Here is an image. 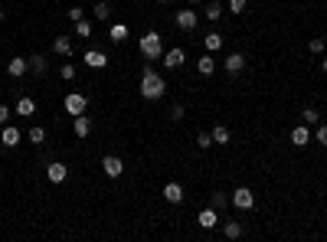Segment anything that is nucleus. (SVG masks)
Here are the masks:
<instances>
[{"label": "nucleus", "instance_id": "nucleus-18", "mask_svg": "<svg viewBox=\"0 0 327 242\" xmlns=\"http://www.w3.org/2000/svg\"><path fill=\"white\" fill-rule=\"evenodd\" d=\"M30 62V69H33V76H46V69H49V62H46V56L43 52H36V56H30L26 59Z\"/></svg>", "mask_w": 327, "mask_h": 242}, {"label": "nucleus", "instance_id": "nucleus-25", "mask_svg": "<svg viewBox=\"0 0 327 242\" xmlns=\"http://www.w3.org/2000/svg\"><path fill=\"white\" fill-rule=\"evenodd\" d=\"M203 46H206V52H219L223 49V36L213 30V33H206V40H203Z\"/></svg>", "mask_w": 327, "mask_h": 242}, {"label": "nucleus", "instance_id": "nucleus-23", "mask_svg": "<svg viewBox=\"0 0 327 242\" xmlns=\"http://www.w3.org/2000/svg\"><path fill=\"white\" fill-rule=\"evenodd\" d=\"M197 69H200L203 76H213V69H216V59H213V52L200 56V59H197Z\"/></svg>", "mask_w": 327, "mask_h": 242}, {"label": "nucleus", "instance_id": "nucleus-39", "mask_svg": "<svg viewBox=\"0 0 327 242\" xmlns=\"http://www.w3.org/2000/svg\"><path fill=\"white\" fill-rule=\"evenodd\" d=\"M321 69H324V72H327V56H324V59H321Z\"/></svg>", "mask_w": 327, "mask_h": 242}, {"label": "nucleus", "instance_id": "nucleus-32", "mask_svg": "<svg viewBox=\"0 0 327 242\" xmlns=\"http://www.w3.org/2000/svg\"><path fill=\"white\" fill-rule=\"evenodd\" d=\"M209 144H213V134H209V131H200V134H197V147L206 151Z\"/></svg>", "mask_w": 327, "mask_h": 242}, {"label": "nucleus", "instance_id": "nucleus-43", "mask_svg": "<svg viewBox=\"0 0 327 242\" xmlns=\"http://www.w3.org/2000/svg\"><path fill=\"white\" fill-rule=\"evenodd\" d=\"M324 43H327V40H324Z\"/></svg>", "mask_w": 327, "mask_h": 242}, {"label": "nucleus", "instance_id": "nucleus-26", "mask_svg": "<svg viewBox=\"0 0 327 242\" xmlns=\"http://www.w3.org/2000/svg\"><path fill=\"white\" fill-rule=\"evenodd\" d=\"M301 121H304V124H321V111H317L314 105H307V108L301 111Z\"/></svg>", "mask_w": 327, "mask_h": 242}, {"label": "nucleus", "instance_id": "nucleus-38", "mask_svg": "<svg viewBox=\"0 0 327 242\" xmlns=\"http://www.w3.org/2000/svg\"><path fill=\"white\" fill-rule=\"evenodd\" d=\"M183 118V105H170V121H180Z\"/></svg>", "mask_w": 327, "mask_h": 242}, {"label": "nucleus", "instance_id": "nucleus-4", "mask_svg": "<svg viewBox=\"0 0 327 242\" xmlns=\"http://www.w3.org/2000/svg\"><path fill=\"white\" fill-rule=\"evenodd\" d=\"M229 203H233L236 210H252V206H255V193L249 190V187H236L233 196H229Z\"/></svg>", "mask_w": 327, "mask_h": 242}, {"label": "nucleus", "instance_id": "nucleus-37", "mask_svg": "<svg viewBox=\"0 0 327 242\" xmlns=\"http://www.w3.org/2000/svg\"><path fill=\"white\" fill-rule=\"evenodd\" d=\"M10 115H13L10 105H0V124H10Z\"/></svg>", "mask_w": 327, "mask_h": 242}, {"label": "nucleus", "instance_id": "nucleus-17", "mask_svg": "<svg viewBox=\"0 0 327 242\" xmlns=\"http://www.w3.org/2000/svg\"><path fill=\"white\" fill-rule=\"evenodd\" d=\"M216 213H219V210H213V206H206V210H203L200 216H197V219H200V226H203V229H213L216 222H219V216H216Z\"/></svg>", "mask_w": 327, "mask_h": 242}, {"label": "nucleus", "instance_id": "nucleus-9", "mask_svg": "<svg viewBox=\"0 0 327 242\" xmlns=\"http://www.w3.org/2000/svg\"><path fill=\"white\" fill-rule=\"evenodd\" d=\"M72 131H75V138H88V134H92V118H88L85 111H82V115H75Z\"/></svg>", "mask_w": 327, "mask_h": 242}, {"label": "nucleus", "instance_id": "nucleus-34", "mask_svg": "<svg viewBox=\"0 0 327 242\" xmlns=\"http://www.w3.org/2000/svg\"><path fill=\"white\" fill-rule=\"evenodd\" d=\"M314 141L321 147H327V124H317V131H314Z\"/></svg>", "mask_w": 327, "mask_h": 242}, {"label": "nucleus", "instance_id": "nucleus-14", "mask_svg": "<svg viewBox=\"0 0 327 242\" xmlns=\"http://www.w3.org/2000/svg\"><path fill=\"white\" fill-rule=\"evenodd\" d=\"M52 52H56V56H72V40H69V36H56V40H52Z\"/></svg>", "mask_w": 327, "mask_h": 242}, {"label": "nucleus", "instance_id": "nucleus-22", "mask_svg": "<svg viewBox=\"0 0 327 242\" xmlns=\"http://www.w3.org/2000/svg\"><path fill=\"white\" fill-rule=\"evenodd\" d=\"M203 16H206V20H219V16H223V4H219V0H209L206 7H203Z\"/></svg>", "mask_w": 327, "mask_h": 242}, {"label": "nucleus", "instance_id": "nucleus-1", "mask_svg": "<svg viewBox=\"0 0 327 242\" xmlns=\"http://www.w3.org/2000/svg\"><path fill=\"white\" fill-rule=\"evenodd\" d=\"M167 92V82H164V76H157L151 66L144 69V76H141V95L147 98V102H157V98H164Z\"/></svg>", "mask_w": 327, "mask_h": 242}, {"label": "nucleus", "instance_id": "nucleus-41", "mask_svg": "<svg viewBox=\"0 0 327 242\" xmlns=\"http://www.w3.org/2000/svg\"><path fill=\"white\" fill-rule=\"evenodd\" d=\"M157 4H170V0H157Z\"/></svg>", "mask_w": 327, "mask_h": 242}, {"label": "nucleus", "instance_id": "nucleus-7", "mask_svg": "<svg viewBox=\"0 0 327 242\" xmlns=\"http://www.w3.org/2000/svg\"><path fill=\"white\" fill-rule=\"evenodd\" d=\"M102 170H105L108 177H121V174H125V160L114 157V154H108V157H102Z\"/></svg>", "mask_w": 327, "mask_h": 242}, {"label": "nucleus", "instance_id": "nucleus-29", "mask_svg": "<svg viewBox=\"0 0 327 242\" xmlns=\"http://www.w3.org/2000/svg\"><path fill=\"white\" fill-rule=\"evenodd\" d=\"M92 30H95V26L88 23V20H79V23H75V36H82V40L92 36Z\"/></svg>", "mask_w": 327, "mask_h": 242}, {"label": "nucleus", "instance_id": "nucleus-3", "mask_svg": "<svg viewBox=\"0 0 327 242\" xmlns=\"http://www.w3.org/2000/svg\"><path fill=\"white\" fill-rule=\"evenodd\" d=\"M174 23H177V30L180 33H193L197 30V23H200V16H197V10H177V16H174Z\"/></svg>", "mask_w": 327, "mask_h": 242}, {"label": "nucleus", "instance_id": "nucleus-13", "mask_svg": "<svg viewBox=\"0 0 327 242\" xmlns=\"http://www.w3.org/2000/svg\"><path fill=\"white\" fill-rule=\"evenodd\" d=\"M0 141H4V147H16V144H20V131H16L13 124H4V131H0Z\"/></svg>", "mask_w": 327, "mask_h": 242}, {"label": "nucleus", "instance_id": "nucleus-16", "mask_svg": "<svg viewBox=\"0 0 327 242\" xmlns=\"http://www.w3.org/2000/svg\"><path fill=\"white\" fill-rule=\"evenodd\" d=\"M16 115H26V118H33V115H36V102H33L30 95H20V102H16Z\"/></svg>", "mask_w": 327, "mask_h": 242}, {"label": "nucleus", "instance_id": "nucleus-24", "mask_svg": "<svg viewBox=\"0 0 327 242\" xmlns=\"http://www.w3.org/2000/svg\"><path fill=\"white\" fill-rule=\"evenodd\" d=\"M92 13H95V20H99V23H105L111 16V4H108V0H99V4L92 7Z\"/></svg>", "mask_w": 327, "mask_h": 242}, {"label": "nucleus", "instance_id": "nucleus-6", "mask_svg": "<svg viewBox=\"0 0 327 242\" xmlns=\"http://www.w3.org/2000/svg\"><path fill=\"white\" fill-rule=\"evenodd\" d=\"M26 72H30V62H26L23 56H13L10 62H7V76L10 79H23Z\"/></svg>", "mask_w": 327, "mask_h": 242}, {"label": "nucleus", "instance_id": "nucleus-15", "mask_svg": "<svg viewBox=\"0 0 327 242\" xmlns=\"http://www.w3.org/2000/svg\"><path fill=\"white\" fill-rule=\"evenodd\" d=\"M242 232H245V229H242L239 219H226V222H223V236H226V239H242Z\"/></svg>", "mask_w": 327, "mask_h": 242}, {"label": "nucleus", "instance_id": "nucleus-2", "mask_svg": "<svg viewBox=\"0 0 327 242\" xmlns=\"http://www.w3.org/2000/svg\"><path fill=\"white\" fill-rule=\"evenodd\" d=\"M138 49H141V56H144L147 62H154V59H161L164 56V43H161V33L151 30V33H144L138 43Z\"/></svg>", "mask_w": 327, "mask_h": 242}, {"label": "nucleus", "instance_id": "nucleus-31", "mask_svg": "<svg viewBox=\"0 0 327 242\" xmlns=\"http://www.w3.org/2000/svg\"><path fill=\"white\" fill-rule=\"evenodd\" d=\"M59 76H63L66 82H72V79H75V66H72V62H63V66H59Z\"/></svg>", "mask_w": 327, "mask_h": 242}, {"label": "nucleus", "instance_id": "nucleus-11", "mask_svg": "<svg viewBox=\"0 0 327 242\" xmlns=\"http://www.w3.org/2000/svg\"><path fill=\"white\" fill-rule=\"evenodd\" d=\"M85 66L88 69H105V66H108V56L99 52V49H85Z\"/></svg>", "mask_w": 327, "mask_h": 242}, {"label": "nucleus", "instance_id": "nucleus-10", "mask_svg": "<svg viewBox=\"0 0 327 242\" xmlns=\"http://www.w3.org/2000/svg\"><path fill=\"white\" fill-rule=\"evenodd\" d=\"M242 69H245V56H242V52H229V56H226V72L239 76Z\"/></svg>", "mask_w": 327, "mask_h": 242}, {"label": "nucleus", "instance_id": "nucleus-35", "mask_svg": "<svg viewBox=\"0 0 327 242\" xmlns=\"http://www.w3.org/2000/svg\"><path fill=\"white\" fill-rule=\"evenodd\" d=\"M307 49H311L314 56H321V52L327 49V43H324V36H321V40H311V43H307Z\"/></svg>", "mask_w": 327, "mask_h": 242}, {"label": "nucleus", "instance_id": "nucleus-21", "mask_svg": "<svg viewBox=\"0 0 327 242\" xmlns=\"http://www.w3.org/2000/svg\"><path fill=\"white\" fill-rule=\"evenodd\" d=\"M213 144H229V141H233V134H229V128L226 124H213Z\"/></svg>", "mask_w": 327, "mask_h": 242}, {"label": "nucleus", "instance_id": "nucleus-33", "mask_svg": "<svg viewBox=\"0 0 327 242\" xmlns=\"http://www.w3.org/2000/svg\"><path fill=\"white\" fill-rule=\"evenodd\" d=\"M66 16H69L72 23H79V20H85V10H82V7H69V10H66Z\"/></svg>", "mask_w": 327, "mask_h": 242}, {"label": "nucleus", "instance_id": "nucleus-28", "mask_svg": "<svg viewBox=\"0 0 327 242\" xmlns=\"http://www.w3.org/2000/svg\"><path fill=\"white\" fill-rule=\"evenodd\" d=\"M209 206H213V210H226V206H229V196L226 193H209Z\"/></svg>", "mask_w": 327, "mask_h": 242}, {"label": "nucleus", "instance_id": "nucleus-40", "mask_svg": "<svg viewBox=\"0 0 327 242\" xmlns=\"http://www.w3.org/2000/svg\"><path fill=\"white\" fill-rule=\"evenodd\" d=\"M187 4H190V7H197V4H203V0H187Z\"/></svg>", "mask_w": 327, "mask_h": 242}, {"label": "nucleus", "instance_id": "nucleus-20", "mask_svg": "<svg viewBox=\"0 0 327 242\" xmlns=\"http://www.w3.org/2000/svg\"><path fill=\"white\" fill-rule=\"evenodd\" d=\"M164 66H167V69H180V66H183V49H177V46H174V49H167Z\"/></svg>", "mask_w": 327, "mask_h": 242}, {"label": "nucleus", "instance_id": "nucleus-8", "mask_svg": "<svg viewBox=\"0 0 327 242\" xmlns=\"http://www.w3.org/2000/svg\"><path fill=\"white\" fill-rule=\"evenodd\" d=\"M291 144H295V147H304V144H311V131H307V124H304V121L291 128Z\"/></svg>", "mask_w": 327, "mask_h": 242}, {"label": "nucleus", "instance_id": "nucleus-27", "mask_svg": "<svg viewBox=\"0 0 327 242\" xmlns=\"http://www.w3.org/2000/svg\"><path fill=\"white\" fill-rule=\"evenodd\" d=\"M108 36H111V43H125V40H128V26H125V23H114Z\"/></svg>", "mask_w": 327, "mask_h": 242}, {"label": "nucleus", "instance_id": "nucleus-19", "mask_svg": "<svg viewBox=\"0 0 327 242\" xmlns=\"http://www.w3.org/2000/svg\"><path fill=\"white\" fill-rule=\"evenodd\" d=\"M164 200H167V203H180V200H183V187L170 180V183L164 187Z\"/></svg>", "mask_w": 327, "mask_h": 242}, {"label": "nucleus", "instance_id": "nucleus-12", "mask_svg": "<svg viewBox=\"0 0 327 242\" xmlns=\"http://www.w3.org/2000/svg\"><path fill=\"white\" fill-rule=\"evenodd\" d=\"M46 177H49L52 183H63L66 177H69V167H66V164H59V160H52V164L46 167Z\"/></svg>", "mask_w": 327, "mask_h": 242}, {"label": "nucleus", "instance_id": "nucleus-5", "mask_svg": "<svg viewBox=\"0 0 327 242\" xmlns=\"http://www.w3.org/2000/svg\"><path fill=\"white\" fill-rule=\"evenodd\" d=\"M85 105H88V98H85L82 92H69V95H66V111L72 115V118L85 111Z\"/></svg>", "mask_w": 327, "mask_h": 242}, {"label": "nucleus", "instance_id": "nucleus-36", "mask_svg": "<svg viewBox=\"0 0 327 242\" xmlns=\"http://www.w3.org/2000/svg\"><path fill=\"white\" fill-rule=\"evenodd\" d=\"M245 7H249V0H229V10L233 13H245Z\"/></svg>", "mask_w": 327, "mask_h": 242}, {"label": "nucleus", "instance_id": "nucleus-30", "mask_svg": "<svg viewBox=\"0 0 327 242\" xmlns=\"http://www.w3.org/2000/svg\"><path fill=\"white\" fill-rule=\"evenodd\" d=\"M30 141H33V144H43V141H46V128L33 124V128H30Z\"/></svg>", "mask_w": 327, "mask_h": 242}, {"label": "nucleus", "instance_id": "nucleus-42", "mask_svg": "<svg viewBox=\"0 0 327 242\" xmlns=\"http://www.w3.org/2000/svg\"><path fill=\"white\" fill-rule=\"evenodd\" d=\"M0 23H4V10H0Z\"/></svg>", "mask_w": 327, "mask_h": 242}]
</instances>
